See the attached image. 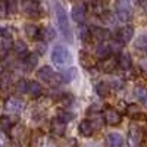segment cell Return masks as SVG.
<instances>
[{
  "mask_svg": "<svg viewBox=\"0 0 147 147\" xmlns=\"http://www.w3.org/2000/svg\"><path fill=\"white\" fill-rule=\"evenodd\" d=\"M37 77H38L40 80H43L44 82H47L49 85H52V87L63 84L62 75H60V74H57V72H55L50 66H43L41 69H38V72H37Z\"/></svg>",
  "mask_w": 147,
  "mask_h": 147,
  "instance_id": "obj_1",
  "label": "cell"
},
{
  "mask_svg": "<svg viewBox=\"0 0 147 147\" xmlns=\"http://www.w3.org/2000/svg\"><path fill=\"white\" fill-rule=\"evenodd\" d=\"M71 52L68 50V49L65 46H55V49L52 50V62L59 66V68H62L65 66L66 63L71 62Z\"/></svg>",
  "mask_w": 147,
  "mask_h": 147,
  "instance_id": "obj_2",
  "label": "cell"
},
{
  "mask_svg": "<svg viewBox=\"0 0 147 147\" xmlns=\"http://www.w3.org/2000/svg\"><path fill=\"white\" fill-rule=\"evenodd\" d=\"M56 19H57V25H59V30L62 31V34L66 37V38L71 41L72 38V32H71V25H69V21H68V16H66V12L65 9L60 6L59 3L56 5Z\"/></svg>",
  "mask_w": 147,
  "mask_h": 147,
  "instance_id": "obj_3",
  "label": "cell"
},
{
  "mask_svg": "<svg viewBox=\"0 0 147 147\" xmlns=\"http://www.w3.org/2000/svg\"><path fill=\"white\" fill-rule=\"evenodd\" d=\"M22 10L28 18H32V19H38L41 16V9H40L38 3L31 2V0H24L22 2Z\"/></svg>",
  "mask_w": 147,
  "mask_h": 147,
  "instance_id": "obj_4",
  "label": "cell"
},
{
  "mask_svg": "<svg viewBox=\"0 0 147 147\" xmlns=\"http://www.w3.org/2000/svg\"><path fill=\"white\" fill-rule=\"evenodd\" d=\"M116 13L121 21H128L132 15L129 0H116Z\"/></svg>",
  "mask_w": 147,
  "mask_h": 147,
  "instance_id": "obj_5",
  "label": "cell"
},
{
  "mask_svg": "<svg viewBox=\"0 0 147 147\" xmlns=\"http://www.w3.org/2000/svg\"><path fill=\"white\" fill-rule=\"evenodd\" d=\"M143 140V131L138 125L132 124L128 131V147H138Z\"/></svg>",
  "mask_w": 147,
  "mask_h": 147,
  "instance_id": "obj_6",
  "label": "cell"
},
{
  "mask_svg": "<svg viewBox=\"0 0 147 147\" xmlns=\"http://www.w3.org/2000/svg\"><path fill=\"white\" fill-rule=\"evenodd\" d=\"M24 107H25V103H24V100L18 99V97H10V99H7L6 103H5L6 112L13 113V115H19L24 110Z\"/></svg>",
  "mask_w": 147,
  "mask_h": 147,
  "instance_id": "obj_7",
  "label": "cell"
},
{
  "mask_svg": "<svg viewBox=\"0 0 147 147\" xmlns=\"http://www.w3.org/2000/svg\"><path fill=\"white\" fill-rule=\"evenodd\" d=\"M134 37V28L131 25H125V27H121L118 31H116V35L115 38L119 44H127L131 41V38Z\"/></svg>",
  "mask_w": 147,
  "mask_h": 147,
  "instance_id": "obj_8",
  "label": "cell"
},
{
  "mask_svg": "<svg viewBox=\"0 0 147 147\" xmlns=\"http://www.w3.org/2000/svg\"><path fill=\"white\" fill-rule=\"evenodd\" d=\"M105 122H106L107 125H112V127L119 125L121 122H122V115L118 112L116 109L107 107V109L105 110Z\"/></svg>",
  "mask_w": 147,
  "mask_h": 147,
  "instance_id": "obj_9",
  "label": "cell"
},
{
  "mask_svg": "<svg viewBox=\"0 0 147 147\" xmlns=\"http://www.w3.org/2000/svg\"><path fill=\"white\" fill-rule=\"evenodd\" d=\"M71 15H72V18H74V21H75V22L82 24L84 19H85V16H87V7H85V5H82V3H78V5H75V6L72 7Z\"/></svg>",
  "mask_w": 147,
  "mask_h": 147,
  "instance_id": "obj_10",
  "label": "cell"
},
{
  "mask_svg": "<svg viewBox=\"0 0 147 147\" xmlns=\"http://www.w3.org/2000/svg\"><path fill=\"white\" fill-rule=\"evenodd\" d=\"M50 128H52V132L55 136H59L62 137L65 131H66V122H63L62 119H59L57 116L52 119V124H50Z\"/></svg>",
  "mask_w": 147,
  "mask_h": 147,
  "instance_id": "obj_11",
  "label": "cell"
},
{
  "mask_svg": "<svg viewBox=\"0 0 147 147\" xmlns=\"http://www.w3.org/2000/svg\"><path fill=\"white\" fill-rule=\"evenodd\" d=\"M90 32H91V38L97 40V41H106L109 38V31L105 30V28H100V27H90Z\"/></svg>",
  "mask_w": 147,
  "mask_h": 147,
  "instance_id": "obj_12",
  "label": "cell"
},
{
  "mask_svg": "<svg viewBox=\"0 0 147 147\" xmlns=\"http://www.w3.org/2000/svg\"><path fill=\"white\" fill-rule=\"evenodd\" d=\"M116 65H118L121 69H124V71L129 69L131 65H132L131 55H129L128 52H121L119 56H118V59H116Z\"/></svg>",
  "mask_w": 147,
  "mask_h": 147,
  "instance_id": "obj_13",
  "label": "cell"
},
{
  "mask_svg": "<svg viewBox=\"0 0 147 147\" xmlns=\"http://www.w3.org/2000/svg\"><path fill=\"white\" fill-rule=\"evenodd\" d=\"M107 147H122L124 146V137L119 132H109L106 137Z\"/></svg>",
  "mask_w": 147,
  "mask_h": 147,
  "instance_id": "obj_14",
  "label": "cell"
},
{
  "mask_svg": "<svg viewBox=\"0 0 147 147\" xmlns=\"http://www.w3.org/2000/svg\"><path fill=\"white\" fill-rule=\"evenodd\" d=\"M80 63L85 68V69H90V68H94L97 63H96V59L90 55V53H87V52H80Z\"/></svg>",
  "mask_w": 147,
  "mask_h": 147,
  "instance_id": "obj_15",
  "label": "cell"
},
{
  "mask_svg": "<svg viewBox=\"0 0 147 147\" xmlns=\"http://www.w3.org/2000/svg\"><path fill=\"white\" fill-rule=\"evenodd\" d=\"M78 131L82 137H90L93 134V122L90 119H82L80 122V127H78Z\"/></svg>",
  "mask_w": 147,
  "mask_h": 147,
  "instance_id": "obj_16",
  "label": "cell"
},
{
  "mask_svg": "<svg viewBox=\"0 0 147 147\" xmlns=\"http://www.w3.org/2000/svg\"><path fill=\"white\" fill-rule=\"evenodd\" d=\"M24 65H25L27 71H32L37 65H38V55L37 53H28L24 57Z\"/></svg>",
  "mask_w": 147,
  "mask_h": 147,
  "instance_id": "obj_17",
  "label": "cell"
},
{
  "mask_svg": "<svg viewBox=\"0 0 147 147\" xmlns=\"http://www.w3.org/2000/svg\"><path fill=\"white\" fill-rule=\"evenodd\" d=\"M110 53H112V50H110L109 44H106V43H100L99 46L96 47V56L99 59H102V60L110 57Z\"/></svg>",
  "mask_w": 147,
  "mask_h": 147,
  "instance_id": "obj_18",
  "label": "cell"
},
{
  "mask_svg": "<svg viewBox=\"0 0 147 147\" xmlns=\"http://www.w3.org/2000/svg\"><path fill=\"white\" fill-rule=\"evenodd\" d=\"M12 50L15 52L16 56H21V57H25L28 55V46L25 41H22V40H18L13 43V49Z\"/></svg>",
  "mask_w": 147,
  "mask_h": 147,
  "instance_id": "obj_19",
  "label": "cell"
},
{
  "mask_svg": "<svg viewBox=\"0 0 147 147\" xmlns=\"http://www.w3.org/2000/svg\"><path fill=\"white\" fill-rule=\"evenodd\" d=\"M28 93L31 94V97L37 99V97H40L43 94V87L37 81H28Z\"/></svg>",
  "mask_w": 147,
  "mask_h": 147,
  "instance_id": "obj_20",
  "label": "cell"
},
{
  "mask_svg": "<svg viewBox=\"0 0 147 147\" xmlns=\"http://www.w3.org/2000/svg\"><path fill=\"white\" fill-rule=\"evenodd\" d=\"M25 34L28 38L31 40H38V37H40V28L34 25V24H27L25 25Z\"/></svg>",
  "mask_w": 147,
  "mask_h": 147,
  "instance_id": "obj_21",
  "label": "cell"
},
{
  "mask_svg": "<svg viewBox=\"0 0 147 147\" xmlns=\"http://www.w3.org/2000/svg\"><path fill=\"white\" fill-rule=\"evenodd\" d=\"M56 37V31L52 28V27H47V28H44V30H40V37H38V40H44L46 43L47 41H52L53 38Z\"/></svg>",
  "mask_w": 147,
  "mask_h": 147,
  "instance_id": "obj_22",
  "label": "cell"
},
{
  "mask_svg": "<svg viewBox=\"0 0 147 147\" xmlns=\"http://www.w3.org/2000/svg\"><path fill=\"white\" fill-rule=\"evenodd\" d=\"M115 66H116V59H113V57H107V59L102 60L99 68H100L103 72H112V71L115 69Z\"/></svg>",
  "mask_w": 147,
  "mask_h": 147,
  "instance_id": "obj_23",
  "label": "cell"
},
{
  "mask_svg": "<svg viewBox=\"0 0 147 147\" xmlns=\"http://www.w3.org/2000/svg\"><path fill=\"white\" fill-rule=\"evenodd\" d=\"M12 128H13L12 119H10L7 115L0 116V132H10Z\"/></svg>",
  "mask_w": 147,
  "mask_h": 147,
  "instance_id": "obj_24",
  "label": "cell"
},
{
  "mask_svg": "<svg viewBox=\"0 0 147 147\" xmlns=\"http://www.w3.org/2000/svg\"><path fill=\"white\" fill-rule=\"evenodd\" d=\"M90 6H91V9H93L94 13L103 15L105 6H103V2H102V0H90Z\"/></svg>",
  "mask_w": 147,
  "mask_h": 147,
  "instance_id": "obj_25",
  "label": "cell"
},
{
  "mask_svg": "<svg viewBox=\"0 0 147 147\" xmlns=\"http://www.w3.org/2000/svg\"><path fill=\"white\" fill-rule=\"evenodd\" d=\"M96 91H97V94H99L100 97H106L109 94V91H110V87L106 82H97L96 84Z\"/></svg>",
  "mask_w": 147,
  "mask_h": 147,
  "instance_id": "obj_26",
  "label": "cell"
},
{
  "mask_svg": "<svg viewBox=\"0 0 147 147\" xmlns=\"http://www.w3.org/2000/svg\"><path fill=\"white\" fill-rule=\"evenodd\" d=\"M134 93H136V97H137V99L147 107V90L143 88V87H137Z\"/></svg>",
  "mask_w": 147,
  "mask_h": 147,
  "instance_id": "obj_27",
  "label": "cell"
},
{
  "mask_svg": "<svg viewBox=\"0 0 147 147\" xmlns=\"http://www.w3.org/2000/svg\"><path fill=\"white\" fill-rule=\"evenodd\" d=\"M80 38H81V41H84V43H90V40H91V32H90V28H88V27L82 25V27L80 28Z\"/></svg>",
  "mask_w": 147,
  "mask_h": 147,
  "instance_id": "obj_28",
  "label": "cell"
},
{
  "mask_svg": "<svg viewBox=\"0 0 147 147\" xmlns=\"http://www.w3.org/2000/svg\"><path fill=\"white\" fill-rule=\"evenodd\" d=\"M15 91L18 94H24V93H28V81L25 80H19L15 85Z\"/></svg>",
  "mask_w": 147,
  "mask_h": 147,
  "instance_id": "obj_29",
  "label": "cell"
},
{
  "mask_svg": "<svg viewBox=\"0 0 147 147\" xmlns=\"http://www.w3.org/2000/svg\"><path fill=\"white\" fill-rule=\"evenodd\" d=\"M136 49H138V50H143V52H147V35L143 34L140 35L137 41H136Z\"/></svg>",
  "mask_w": 147,
  "mask_h": 147,
  "instance_id": "obj_30",
  "label": "cell"
},
{
  "mask_svg": "<svg viewBox=\"0 0 147 147\" xmlns=\"http://www.w3.org/2000/svg\"><path fill=\"white\" fill-rule=\"evenodd\" d=\"M6 6L9 13H16L18 6H19V0H6Z\"/></svg>",
  "mask_w": 147,
  "mask_h": 147,
  "instance_id": "obj_31",
  "label": "cell"
},
{
  "mask_svg": "<svg viewBox=\"0 0 147 147\" xmlns=\"http://www.w3.org/2000/svg\"><path fill=\"white\" fill-rule=\"evenodd\" d=\"M75 74H77L75 69H68L65 74H62V80H63V82H71V81L74 80V77H75Z\"/></svg>",
  "mask_w": 147,
  "mask_h": 147,
  "instance_id": "obj_32",
  "label": "cell"
},
{
  "mask_svg": "<svg viewBox=\"0 0 147 147\" xmlns=\"http://www.w3.org/2000/svg\"><path fill=\"white\" fill-rule=\"evenodd\" d=\"M0 37L3 40H12V31L9 27H0Z\"/></svg>",
  "mask_w": 147,
  "mask_h": 147,
  "instance_id": "obj_33",
  "label": "cell"
},
{
  "mask_svg": "<svg viewBox=\"0 0 147 147\" xmlns=\"http://www.w3.org/2000/svg\"><path fill=\"white\" fill-rule=\"evenodd\" d=\"M57 118H59V119H62L63 122H66V124H68V122L74 118V115L69 113V112H66V110H60L59 115H57Z\"/></svg>",
  "mask_w": 147,
  "mask_h": 147,
  "instance_id": "obj_34",
  "label": "cell"
},
{
  "mask_svg": "<svg viewBox=\"0 0 147 147\" xmlns=\"http://www.w3.org/2000/svg\"><path fill=\"white\" fill-rule=\"evenodd\" d=\"M7 13L9 12H7V6H6V0H0V19L6 18Z\"/></svg>",
  "mask_w": 147,
  "mask_h": 147,
  "instance_id": "obj_35",
  "label": "cell"
},
{
  "mask_svg": "<svg viewBox=\"0 0 147 147\" xmlns=\"http://www.w3.org/2000/svg\"><path fill=\"white\" fill-rule=\"evenodd\" d=\"M9 82H10V77L9 75H6V74H5V75L0 77V87H2V88L6 90L9 87Z\"/></svg>",
  "mask_w": 147,
  "mask_h": 147,
  "instance_id": "obj_36",
  "label": "cell"
},
{
  "mask_svg": "<svg viewBox=\"0 0 147 147\" xmlns=\"http://www.w3.org/2000/svg\"><path fill=\"white\" fill-rule=\"evenodd\" d=\"M12 49H13V41L12 40H3L2 41V50L3 52H9Z\"/></svg>",
  "mask_w": 147,
  "mask_h": 147,
  "instance_id": "obj_37",
  "label": "cell"
},
{
  "mask_svg": "<svg viewBox=\"0 0 147 147\" xmlns=\"http://www.w3.org/2000/svg\"><path fill=\"white\" fill-rule=\"evenodd\" d=\"M127 112H128L129 115H140V110H138L137 105H129V106H127Z\"/></svg>",
  "mask_w": 147,
  "mask_h": 147,
  "instance_id": "obj_38",
  "label": "cell"
},
{
  "mask_svg": "<svg viewBox=\"0 0 147 147\" xmlns=\"http://www.w3.org/2000/svg\"><path fill=\"white\" fill-rule=\"evenodd\" d=\"M37 50L40 52L38 55H44V52H46V46H43V44H38V47H37Z\"/></svg>",
  "mask_w": 147,
  "mask_h": 147,
  "instance_id": "obj_39",
  "label": "cell"
},
{
  "mask_svg": "<svg viewBox=\"0 0 147 147\" xmlns=\"http://www.w3.org/2000/svg\"><path fill=\"white\" fill-rule=\"evenodd\" d=\"M5 141H6V140H5V136H3L2 132H0V147L5 146Z\"/></svg>",
  "mask_w": 147,
  "mask_h": 147,
  "instance_id": "obj_40",
  "label": "cell"
},
{
  "mask_svg": "<svg viewBox=\"0 0 147 147\" xmlns=\"http://www.w3.org/2000/svg\"><path fill=\"white\" fill-rule=\"evenodd\" d=\"M3 71V63H2V60H0V72Z\"/></svg>",
  "mask_w": 147,
  "mask_h": 147,
  "instance_id": "obj_41",
  "label": "cell"
},
{
  "mask_svg": "<svg viewBox=\"0 0 147 147\" xmlns=\"http://www.w3.org/2000/svg\"><path fill=\"white\" fill-rule=\"evenodd\" d=\"M31 2H35L37 3V2H40V0H31Z\"/></svg>",
  "mask_w": 147,
  "mask_h": 147,
  "instance_id": "obj_42",
  "label": "cell"
}]
</instances>
